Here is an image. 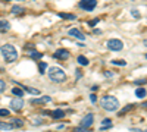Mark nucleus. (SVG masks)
Segmentation results:
<instances>
[{"mask_svg":"<svg viewBox=\"0 0 147 132\" xmlns=\"http://www.w3.org/2000/svg\"><path fill=\"white\" fill-rule=\"evenodd\" d=\"M0 52H2L5 60H6L7 63H12V62H15L16 59H18V52H16V49H15L12 44H5V46H2Z\"/></svg>","mask_w":147,"mask_h":132,"instance_id":"1","label":"nucleus"},{"mask_svg":"<svg viewBox=\"0 0 147 132\" xmlns=\"http://www.w3.org/2000/svg\"><path fill=\"white\" fill-rule=\"evenodd\" d=\"M100 104L107 112H113L119 107V101H118L116 97H113V95H105V97L102 98V101H100Z\"/></svg>","mask_w":147,"mask_h":132,"instance_id":"2","label":"nucleus"},{"mask_svg":"<svg viewBox=\"0 0 147 132\" xmlns=\"http://www.w3.org/2000/svg\"><path fill=\"white\" fill-rule=\"evenodd\" d=\"M49 78H50V81H53V82H63L66 79V74L62 69H59L56 66H52L50 69H49Z\"/></svg>","mask_w":147,"mask_h":132,"instance_id":"3","label":"nucleus"},{"mask_svg":"<svg viewBox=\"0 0 147 132\" xmlns=\"http://www.w3.org/2000/svg\"><path fill=\"white\" fill-rule=\"evenodd\" d=\"M106 46H107V49L112 50V52H119V50L124 49V43H122L121 40H118V38H110L106 43Z\"/></svg>","mask_w":147,"mask_h":132,"instance_id":"4","label":"nucleus"},{"mask_svg":"<svg viewBox=\"0 0 147 132\" xmlns=\"http://www.w3.org/2000/svg\"><path fill=\"white\" fill-rule=\"evenodd\" d=\"M96 6H97L96 0H81V2H80V9H82V10H85V12L94 10Z\"/></svg>","mask_w":147,"mask_h":132,"instance_id":"5","label":"nucleus"},{"mask_svg":"<svg viewBox=\"0 0 147 132\" xmlns=\"http://www.w3.org/2000/svg\"><path fill=\"white\" fill-rule=\"evenodd\" d=\"M93 121H94V116L93 113H87L84 117H82V121H81V128H90L93 125Z\"/></svg>","mask_w":147,"mask_h":132,"instance_id":"6","label":"nucleus"},{"mask_svg":"<svg viewBox=\"0 0 147 132\" xmlns=\"http://www.w3.org/2000/svg\"><path fill=\"white\" fill-rule=\"evenodd\" d=\"M53 56L56 59H59V60H68V59H69V52L66 49H59V50L55 52Z\"/></svg>","mask_w":147,"mask_h":132,"instance_id":"7","label":"nucleus"},{"mask_svg":"<svg viewBox=\"0 0 147 132\" xmlns=\"http://www.w3.org/2000/svg\"><path fill=\"white\" fill-rule=\"evenodd\" d=\"M68 34L71 35V37H75V38H78V40H81V41L85 40V35H84L80 29H77V28H71V29L68 31Z\"/></svg>","mask_w":147,"mask_h":132,"instance_id":"8","label":"nucleus"},{"mask_svg":"<svg viewBox=\"0 0 147 132\" xmlns=\"http://www.w3.org/2000/svg\"><path fill=\"white\" fill-rule=\"evenodd\" d=\"M10 107H12V110H21L24 107V100H21V98H12Z\"/></svg>","mask_w":147,"mask_h":132,"instance_id":"9","label":"nucleus"},{"mask_svg":"<svg viewBox=\"0 0 147 132\" xmlns=\"http://www.w3.org/2000/svg\"><path fill=\"white\" fill-rule=\"evenodd\" d=\"M10 29V23L6 19H0V34H5Z\"/></svg>","mask_w":147,"mask_h":132,"instance_id":"10","label":"nucleus"},{"mask_svg":"<svg viewBox=\"0 0 147 132\" xmlns=\"http://www.w3.org/2000/svg\"><path fill=\"white\" fill-rule=\"evenodd\" d=\"M50 116H52L53 119H62V117H65V112L60 110V109H57V110L50 112Z\"/></svg>","mask_w":147,"mask_h":132,"instance_id":"11","label":"nucleus"},{"mask_svg":"<svg viewBox=\"0 0 147 132\" xmlns=\"http://www.w3.org/2000/svg\"><path fill=\"white\" fill-rule=\"evenodd\" d=\"M52 101V98L50 97H41V98H34V100H31V103L32 104H43V103H50Z\"/></svg>","mask_w":147,"mask_h":132,"instance_id":"12","label":"nucleus"},{"mask_svg":"<svg viewBox=\"0 0 147 132\" xmlns=\"http://www.w3.org/2000/svg\"><path fill=\"white\" fill-rule=\"evenodd\" d=\"M57 16H59V18H62V19H68V21H74V19H77V16L74 15V13H63V12H59Z\"/></svg>","mask_w":147,"mask_h":132,"instance_id":"13","label":"nucleus"},{"mask_svg":"<svg viewBox=\"0 0 147 132\" xmlns=\"http://www.w3.org/2000/svg\"><path fill=\"white\" fill-rule=\"evenodd\" d=\"M10 125H12V126L22 128V126H24V121H22V119H18V117H13V119L10 121Z\"/></svg>","mask_w":147,"mask_h":132,"instance_id":"14","label":"nucleus"},{"mask_svg":"<svg viewBox=\"0 0 147 132\" xmlns=\"http://www.w3.org/2000/svg\"><path fill=\"white\" fill-rule=\"evenodd\" d=\"M109 128H112V121H110V119H105V121L102 122L100 131H106V129H109Z\"/></svg>","mask_w":147,"mask_h":132,"instance_id":"15","label":"nucleus"},{"mask_svg":"<svg viewBox=\"0 0 147 132\" xmlns=\"http://www.w3.org/2000/svg\"><path fill=\"white\" fill-rule=\"evenodd\" d=\"M24 12H25V9L21 7V6H12V13L13 15H21Z\"/></svg>","mask_w":147,"mask_h":132,"instance_id":"16","label":"nucleus"},{"mask_svg":"<svg viewBox=\"0 0 147 132\" xmlns=\"http://www.w3.org/2000/svg\"><path fill=\"white\" fill-rule=\"evenodd\" d=\"M27 92H30V94H32V95H38L40 94V90H37V88H32V87H25L24 88Z\"/></svg>","mask_w":147,"mask_h":132,"instance_id":"17","label":"nucleus"},{"mask_svg":"<svg viewBox=\"0 0 147 132\" xmlns=\"http://www.w3.org/2000/svg\"><path fill=\"white\" fill-rule=\"evenodd\" d=\"M136 95H137L138 98H144L146 97V90L144 88H137L136 90Z\"/></svg>","mask_w":147,"mask_h":132,"instance_id":"18","label":"nucleus"},{"mask_svg":"<svg viewBox=\"0 0 147 132\" xmlns=\"http://www.w3.org/2000/svg\"><path fill=\"white\" fill-rule=\"evenodd\" d=\"M12 94H15L16 97H22V95H24V90H21V88L15 87V88H12Z\"/></svg>","mask_w":147,"mask_h":132,"instance_id":"19","label":"nucleus"},{"mask_svg":"<svg viewBox=\"0 0 147 132\" xmlns=\"http://www.w3.org/2000/svg\"><path fill=\"white\" fill-rule=\"evenodd\" d=\"M12 128H13V126H12L10 123H5V122H0V131H10Z\"/></svg>","mask_w":147,"mask_h":132,"instance_id":"20","label":"nucleus"},{"mask_svg":"<svg viewBox=\"0 0 147 132\" xmlns=\"http://www.w3.org/2000/svg\"><path fill=\"white\" fill-rule=\"evenodd\" d=\"M78 63L82 65V66H87L88 65V59L84 57V56H78Z\"/></svg>","mask_w":147,"mask_h":132,"instance_id":"21","label":"nucleus"},{"mask_svg":"<svg viewBox=\"0 0 147 132\" xmlns=\"http://www.w3.org/2000/svg\"><path fill=\"white\" fill-rule=\"evenodd\" d=\"M30 56H31L32 59H41V57H43V54H41V53H38V52H31V53H30Z\"/></svg>","mask_w":147,"mask_h":132,"instance_id":"22","label":"nucleus"},{"mask_svg":"<svg viewBox=\"0 0 147 132\" xmlns=\"http://www.w3.org/2000/svg\"><path fill=\"white\" fill-rule=\"evenodd\" d=\"M38 68H40V74H44V72H46V69H47V63L41 62V63L38 65Z\"/></svg>","mask_w":147,"mask_h":132,"instance_id":"23","label":"nucleus"},{"mask_svg":"<svg viewBox=\"0 0 147 132\" xmlns=\"http://www.w3.org/2000/svg\"><path fill=\"white\" fill-rule=\"evenodd\" d=\"M0 116H2V117L9 116V110H7V109H0Z\"/></svg>","mask_w":147,"mask_h":132,"instance_id":"24","label":"nucleus"},{"mask_svg":"<svg viewBox=\"0 0 147 132\" xmlns=\"http://www.w3.org/2000/svg\"><path fill=\"white\" fill-rule=\"evenodd\" d=\"M112 63H113V65H121V66H125V65H127L125 60H112Z\"/></svg>","mask_w":147,"mask_h":132,"instance_id":"25","label":"nucleus"},{"mask_svg":"<svg viewBox=\"0 0 147 132\" xmlns=\"http://www.w3.org/2000/svg\"><path fill=\"white\" fill-rule=\"evenodd\" d=\"M5 90H6V82L0 79V92H3Z\"/></svg>","mask_w":147,"mask_h":132,"instance_id":"26","label":"nucleus"},{"mask_svg":"<svg viewBox=\"0 0 147 132\" xmlns=\"http://www.w3.org/2000/svg\"><path fill=\"white\" fill-rule=\"evenodd\" d=\"M74 132H90V131H88L87 128H81V126H80V128H77V129H74Z\"/></svg>","mask_w":147,"mask_h":132,"instance_id":"27","label":"nucleus"},{"mask_svg":"<svg viewBox=\"0 0 147 132\" xmlns=\"http://www.w3.org/2000/svg\"><path fill=\"white\" fill-rule=\"evenodd\" d=\"M99 21H100V19H97V18H96V19H93V21L88 22V25H90V27H94V25H97V23H99Z\"/></svg>","mask_w":147,"mask_h":132,"instance_id":"28","label":"nucleus"},{"mask_svg":"<svg viewBox=\"0 0 147 132\" xmlns=\"http://www.w3.org/2000/svg\"><path fill=\"white\" fill-rule=\"evenodd\" d=\"M131 13H132V15H134V16H136V18H137V19H138V18H140V12H138V10H137V9H132V10H131Z\"/></svg>","mask_w":147,"mask_h":132,"instance_id":"29","label":"nucleus"},{"mask_svg":"<svg viewBox=\"0 0 147 132\" xmlns=\"http://www.w3.org/2000/svg\"><path fill=\"white\" fill-rule=\"evenodd\" d=\"M90 100H91V103H96V101H97V97H96V94H91V95H90Z\"/></svg>","mask_w":147,"mask_h":132,"instance_id":"30","label":"nucleus"},{"mask_svg":"<svg viewBox=\"0 0 147 132\" xmlns=\"http://www.w3.org/2000/svg\"><path fill=\"white\" fill-rule=\"evenodd\" d=\"M131 107H132V106H127V107H125V109H124V110H121V113H119V115H124L125 112H128V110L131 109Z\"/></svg>","mask_w":147,"mask_h":132,"instance_id":"31","label":"nucleus"},{"mask_svg":"<svg viewBox=\"0 0 147 132\" xmlns=\"http://www.w3.org/2000/svg\"><path fill=\"white\" fill-rule=\"evenodd\" d=\"M131 132H146V131H141V129H131Z\"/></svg>","mask_w":147,"mask_h":132,"instance_id":"32","label":"nucleus"},{"mask_svg":"<svg viewBox=\"0 0 147 132\" xmlns=\"http://www.w3.org/2000/svg\"><path fill=\"white\" fill-rule=\"evenodd\" d=\"M3 2H10V0H3Z\"/></svg>","mask_w":147,"mask_h":132,"instance_id":"33","label":"nucleus"}]
</instances>
